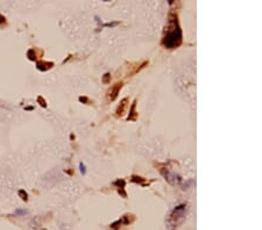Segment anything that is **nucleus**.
Here are the masks:
<instances>
[{
    "label": "nucleus",
    "instance_id": "1",
    "mask_svg": "<svg viewBox=\"0 0 262 230\" xmlns=\"http://www.w3.org/2000/svg\"><path fill=\"white\" fill-rule=\"evenodd\" d=\"M182 43V30L178 23L177 16L170 15L169 16V23H168V28H167L166 35L163 37L162 44L168 48V49H174L177 48Z\"/></svg>",
    "mask_w": 262,
    "mask_h": 230
},
{
    "label": "nucleus",
    "instance_id": "2",
    "mask_svg": "<svg viewBox=\"0 0 262 230\" xmlns=\"http://www.w3.org/2000/svg\"><path fill=\"white\" fill-rule=\"evenodd\" d=\"M121 86H122V83H118V84H116V86H113V87L111 88V91H110V94H108V98L111 100H114L117 98V96H118V93H119V90L121 88Z\"/></svg>",
    "mask_w": 262,
    "mask_h": 230
},
{
    "label": "nucleus",
    "instance_id": "3",
    "mask_svg": "<svg viewBox=\"0 0 262 230\" xmlns=\"http://www.w3.org/2000/svg\"><path fill=\"white\" fill-rule=\"evenodd\" d=\"M19 195L21 196V199H22L23 201H27V200H28V194L25 191H23V189H20V191H19Z\"/></svg>",
    "mask_w": 262,
    "mask_h": 230
},
{
    "label": "nucleus",
    "instance_id": "4",
    "mask_svg": "<svg viewBox=\"0 0 262 230\" xmlns=\"http://www.w3.org/2000/svg\"><path fill=\"white\" fill-rule=\"evenodd\" d=\"M127 101V99H123L122 102H121V108H118V111H117V113H118V115H122V112H123V108H125V106H126V102Z\"/></svg>",
    "mask_w": 262,
    "mask_h": 230
},
{
    "label": "nucleus",
    "instance_id": "5",
    "mask_svg": "<svg viewBox=\"0 0 262 230\" xmlns=\"http://www.w3.org/2000/svg\"><path fill=\"white\" fill-rule=\"evenodd\" d=\"M79 169H81V173L82 174H85L86 173V170H85V165L84 164H79Z\"/></svg>",
    "mask_w": 262,
    "mask_h": 230
},
{
    "label": "nucleus",
    "instance_id": "6",
    "mask_svg": "<svg viewBox=\"0 0 262 230\" xmlns=\"http://www.w3.org/2000/svg\"><path fill=\"white\" fill-rule=\"evenodd\" d=\"M5 22H6V19L0 14V23H5Z\"/></svg>",
    "mask_w": 262,
    "mask_h": 230
},
{
    "label": "nucleus",
    "instance_id": "7",
    "mask_svg": "<svg viewBox=\"0 0 262 230\" xmlns=\"http://www.w3.org/2000/svg\"><path fill=\"white\" fill-rule=\"evenodd\" d=\"M15 214H26V211H16Z\"/></svg>",
    "mask_w": 262,
    "mask_h": 230
},
{
    "label": "nucleus",
    "instance_id": "8",
    "mask_svg": "<svg viewBox=\"0 0 262 230\" xmlns=\"http://www.w3.org/2000/svg\"><path fill=\"white\" fill-rule=\"evenodd\" d=\"M79 101H84V102H86V101H88V99H86V98H83V96H81V98H79Z\"/></svg>",
    "mask_w": 262,
    "mask_h": 230
},
{
    "label": "nucleus",
    "instance_id": "9",
    "mask_svg": "<svg viewBox=\"0 0 262 230\" xmlns=\"http://www.w3.org/2000/svg\"><path fill=\"white\" fill-rule=\"evenodd\" d=\"M108 76H110V74H108V73H106V74H105V77H104V81H105V83H106V81H107V78H108Z\"/></svg>",
    "mask_w": 262,
    "mask_h": 230
},
{
    "label": "nucleus",
    "instance_id": "10",
    "mask_svg": "<svg viewBox=\"0 0 262 230\" xmlns=\"http://www.w3.org/2000/svg\"><path fill=\"white\" fill-rule=\"evenodd\" d=\"M26 109H28V111H31V109H33V107H26Z\"/></svg>",
    "mask_w": 262,
    "mask_h": 230
}]
</instances>
